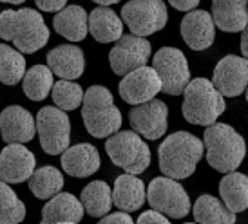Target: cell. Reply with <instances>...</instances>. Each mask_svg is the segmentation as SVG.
Listing matches in <instances>:
<instances>
[{
    "label": "cell",
    "mask_w": 248,
    "mask_h": 224,
    "mask_svg": "<svg viewBox=\"0 0 248 224\" xmlns=\"http://www.w3.org/2000/svg\"><path fill=\"white\" fill-rule=\"evenodd\" d=\"M0 134L6 143H29L36 134V118L20 105H9L0 114Z\"/></svg>",
    "instance_id": "e0dca14e"
},
{
    "label": "cell",
    "mask_w": 248,
    "mask_h": 224,
    "mask_svg": "<svg viewBox=\"0 0 248 224\" xmlns=\"http://www.w3.org/2000/svg\"><path fill=\"white\" fill-rule=\"evenodd\" d=\"M152 65L161 80V92L170 96L183 94L190 82V69L186 56L176 47H161L154 55Z\"/></svg>",
    "instance_id": "30bf717a"
},
{
    "label": "cell",
    "mask_w": 248,
    "mask_h": 224,
    "mask_svg": "<svg viewBox=\"0 0 248 224\" xmlns=\"http://www.w3.org/2000/svg\"><path fill=\"white\" fill-rule=\"evenodd\" d=\"M214 24L225 33H239L248 26V0H212Z\"/></svg>",
    "instance_id": "44dd1931"
},
{
    "label": "cell",
    "mask_w": 248,
    "mask_h": 224,
    "mask_svg": "<svg viewBox=\"0 0 248 224\" xmlns=\"http://www.w3.org/2000/svg\"><path fill=\"white\" fill-rule=\"evenodd\" d=\"M26 75V58L16 47L0 44V82L4 85H16Z\"/></svg>",
    "instance_id": "f546056e"
},
{
    "label": "cell",
    "mask_w": 248,
    "mask_h": 224,
    "mask_svg": "<svg viewBox=\"0 0 248 224\" xmlns=\"http://www.w3.org/2000/svg\"><path fill=\"white\" fill-rule=\"evenodd\" d=\"M194 221L203 224H234L235 213L214 195H201L192 206Z\"/></svg>",
    "instance_id": "484cf974"
},
{
    "label": "cell",
    "mask_w": 248,
    "mask_h": 224,
    "mask_svg": "<svg viewBox=\"0 0 248 224\" xmlns=\"http://www.w3.org/2000/svg\"><path fill=\"white\" fill-rule=\"evenodd\" d=\"M169 4L178 11H192L200 6V0H169Z\"/></svg>",
    "instance_id": "d590c367"
},
{
    "label": "cell",
    "mask_w": 248,
    "mask_h": 224,
    "mask_svg": "<svg viewBox=\"0 0 248 224\" xmlns=\"http://www.w3.org/2000/svg\"><path fill=\"white\" fill-rule=\"evenodd\" d=\"M207 161L216 172L228 174L239 168L247 156L245 137L227 123H212L203 132Z\"/></svg>",
    "instance_id": "3957f363"
},
{
    "label": "cell",
    "mask_w": 248,
    "mask_h": 224,
    "mask_svg": "<svg viewBox=\"0 0 248 224\" xmlns=\"http://www.w3.org/2000/svg\"><path fill=\"white\" fill-rule=\"evenodd\" d=\"M245 94H247V102H248V87H247V90H245Z\"/></svg>",
    "instance_id": "ab89813d"
},
{
    "label": "cell",
    "mask_w": 248,
    "mask_h": 224,
    "mask_svg": "<svg viewBox=\"0 0 248 224\" xmlns=\"http://www.w3.org/2000/svg\"><path fill=\"white\" fill-rule=\"evenodd\" d=\"M89 33L100 44L116 42L124 34V20L109 6L94 7L89 15Z\"/></svg>",
    "instance_id": "cb8c5ba5"
},
{
    "label": "cell",
    "mask_w": 248,
    "mask_h": 224,
    "mask_svg": "<svg viewBox=\"0 0 248 224\" xmlns=\"http://www.w3.org/2000/svg\"><path fill=\"white\" fill-rule=\"evenodd\" d=\"M227 109L225 96L221 94L214 83L207 78L190 80L183 90V105L181 112L188 123L208 127L217 121Z\"/></svg>",
    "instance_id": "5b68a950"
},
{
    "label": "cell",
    "mask_w": 248,
    "mask_h": 224,
    "mask_svg": "<svg viewBox=\"0 0 248 224\" xmlns=\"http://www.w3.org/2000/svg\"><path fill=\"white\" fill-rule=\"evenodd\" d=\"M38 9L47 11V13H58L60 9L67 6V0H35Z\"/></svg>",
    "instance_id": "e575fe53"
},
{
    "label": "cell",
    "mask_w": 248,
    "mask_h": 224,
    "mask_svg": "<svg viewBox=\"0 0 248 224\" xmlns=\"http://www.w3.org/2000/svg\"><path fill=\"white\" fill-rule=\"evenodd\" d=\"M100 224H132L134 221L131 219L129 215V211H124L120 210L116 213H105L102 221H98Z\"/></svg>",
    "instance_id": "836d02e7"
},
{
    "label": "cell",
    "mask_w": 248,
    "mask_h": 224,
    "mask_svg": "<svg viewBox=\"0 0 248 224\" xmlns=\"http://www.w3.org/2000/svg\"><path fill=\"white\" fill-rule=\"evenodd\" d=\"M63 188L62 172L55 166H42L29 177V190L38 199H51Z\"/></svg>",
    "instance_id": "f1b7e54d"
},
{
    "label": "cell",
    "mask_w": 248,
    "mask_h": 224,
    "mask_svg": "<svg viewBox=\"0 0 248 224\" xmlns=\"http://www.w3.org/2000/svg\"><path fill=\"white\" fill-rule=\"evenodd\" d=\"M151 42L138 34H122L109 53L110 69L120 76H125L134 69L147 65L151 60Z\"/></svg>",
    "instance_id": "8fae6325"
},
{
    "label": "cell",
    "mask_w": 248,
    "mask_h": 224,
    "mask_svg": "<svg viewBox=\"0 0 248 224\" xmlns=\"http://www.w3.org/2000/svg\"><path fill=\"white\" fill-rule=\"evenodd\" d=\"M47 67L62 80H76L85 71V56L78 45H58L47 53Z\"/></svg>",
    "instance_id": "ffe728a7"
},
{
    "label": "cell",
    "mask_w": 248,
    "mask_h": 224,
    "mask_svg": "<svg viewBox=\"0 0 248 224\" xmlns=\"http://www.w3.org/2000/svg\"><path fill=\"white\" fill-rule=\"evenodd\" d=\"M122 20L132 34L149 36L165 28L169 15L163 0H131L122 7Z\"/></svg>",
    "instance_id": "9c48e42d"
},
{
    "label": "cell",
    "mask_w": 248,
    "mask_h": 224,
    "mask_svg": "<svg viewBox=\"0 0 248 224\" xmlns=\"http://www.w3.org/2000/svg\"><path fill=\"white\" fill-rule=\"evenodd\" d=\"M82 119L93 137L104 139L122 129V112L114 105L110 90L104 85H91L82 103Z\"/></svg>",
    "instance_id": "277c9868"
},
{
    "label": "cell",
    "mask_w": 248,
    "mask_h": 224,
    "mask_svg": "<svg viewBox=\"0 0 248 224\" xmlns=\"http://www.w3.org/2000/svg\"><path fill=\"white\" fill-rule=\"evenodd\" d=\"M53 71L47 65H33L24 75L22 90L31 102H44L53 90Z\"/></svg>",
    "instance_id": "83f0119b"
},
{
    "label": "cell",
    "mask_w": 248,
    "mask_h": 224,
    "mask_svg": "<svg viewBox=\"0 0 248 224\" xmlns=\"http://www.w3.org/2000/svg\"><path fill=\"white\" fill-rule=\"evenodd\" d=\"M80 201H82L85 211L94 219H102L105 213H109L110 206L114 204L112 192L105 181H93L87 184L82 190Z\"/></svg>",
    "instance_id": "4316f807"
},
{
    "label": "cell",
    "mask_w": 248,
    "mask_h": 224,
    "mask_svg": "<svg viewBox=\"0 0 248 224\" xmlns=\"http://www.w3.org/2000/svg\"><path fill=\"white\" fill-rule=\"evenodd\" d=\"M212 83L227 98L241 96L248 87V60L235 55L221 58L214 69Z\"/></svg>",
    "instance_id": "4fadbf2b"
},
{
    "label": "cell",
    "mask_w": 248,
    "mask_h": 224,
    "mask_svg": "<svg viewBox=\"0 0 248 224\" xmlns=\"http://www.w3.org/2000/svg\"><path fill=\"white\" fill-rule=\"evenodd\" d=\"M0 2H6V4H24L26 0H0Z\"/></svg>",
    "instance_id": "f35d334b"
},
{
    "label": "cell",
    "mask_w": 248,
    "mask_h": 224,
    "mask_svg": "<svg viewBox=\"0 0 248 224\" xmlns=\"http://www.w3.org/2000/svg\"><path fill=\"white\" fill-rule=\"evenodd\" d=\"M53 28L71 42H82L89 33V15L82 6H65L53 18Z\"/></svg>",
    "instance_id": "603a6c76"
},
{
    "label": "cell",
    "mask_w": 248,
    "mask_h": 224,
    "mask_svg": "<svg viewBox=\"0 0 248 224\" xmlns=\"http://www.w3.org/2000/svg\"><path fill=\"white\" fill-rule=\"evenodd\" d=\"M26 219V206L9 183L0 181V224H16Z\"/></svg>",
    "instance_id": "4dcf8cb0"
},
{
    "label": "cell",
    "mask_w": 248,
    "mask_h": 224,
    "mask_svg": "<svg viewBox=\"0 0 248 224\" xmlns=\"http://www.w3.org/2000/svg\"><path fill=\"white\" fill-rule=\"evenodd\" d=\"M147 199L143 181L136 177V174H124L116 177L114 181V190H112V203L124 211H136L143 206Z\"/></svg>",
    "instance_id": "7402d4cb"
},
{
    "label": "cell",
    "mask_w": 248,
    "mask_h": 224,
    "mask_svg": "<svg viewBox=\"0 0 248 224\" xmlns=\"http://www.w3.org/2000/svg\"><path fill=\"white\" fill-rule=\"evenodd\" d=\"M36 166L33 152L24 147V143H7L0 152V181L9 184H20L29 181Z\"/></svg>",
    "instance_id": "9a60e30c"
},
{
    "label": "cell",
    "mask_w": 248,
    "mask_h": 224,
    "mask_svg": "<svg viewBox=\"0 0 248 224\" xmlns=\"http://www.w3.org/2000/svg\"><path fill=\"white\" fill-rule=\"evenodd\" d=\"M136 223L138 224H167V223H170V221H169V217H167L165 213H161V211L152 208V210L143 211Z\"/></svg>",
    "instance_id": "d6a6232c"
},
{
    "label": "cell",
    "mask_w": 248,
    "mask_h": 224,
    "mask_svg": "<svg viewBox=\"0 0 248 224\" xmlns=\"http://www.w3.org/2000/svg\"><path fill=\"white\" fill-rule=\"evenodd\" d=\"M110 161L129 174H143L151 164V150L134 130H118L105 141Z\"/></svg>",
    "instance_id": "8992f818"
},
{
    "label": "cell",
    "mask_w": 248,
    "mask_h": 224,
    "mask_svg": "<svg viewBox=\"0 0 248 224\" xmlns=\"http://www.w3.org/2000/svg\"><path fill=\"white\" fill-rule=\"evenodd\" d=\"M0 38L11 42L24 55H33L49 42V28L35 9H6L0 13Z\"/></svg>",
    "instance_id": "6da1fadb"
},
{
    "label": "cell",
    "mask_w": 248,
    "mask_h": 224,
    "mask_svg": "<svg viewBox=\"0 0 248 224\" xmlns=\"http://www.w3.org/2000/svg\"><path fill=\"white\" fill-rule=\"evenodd\" d=\"M219 195L228 210L234 213L248 210V176L228 172L219 181Z\"/></svg>",
    "instance_id": "d4e9b609"
},
{
    "label": "cell",
    "mask_w": 248,
    "mask_h": 224,
    "mask_svg": "<svg viewBox=\"0 0 248 224\" xmlns=\"http://www.w3.org/2000/svg\"><path fill=\"white\" fill-rule=\"evenodd\" d=\"M129 121L134 132L145 139H159L167 132L169 123V107L165 102L152 98L149 102L140 103L129 112Z\"/></svg>",
    "instance_id": "7c38bea8"
},
{
    "label": "cell",
    "mask_w": 248,
    "mask_h": 224,
    "mask_svg": "<svg viewBox=\"0 0 248 224\" xmlns=\"http://www.w3.org/2000/svg\"><path fill=\"white\" fill-rule=\"evenodd\" d=\"M241 44H239V47H241V53L243 56L248 60V26L241 31Z\"/></svg>",
    "instance_id": "8d00e7d4"
},
{
    "label": "cell",
    "mask_w": 248,
    "mask_h": 224,
    "mask_svg": "<svg viewBox=\"0 0 248 224\" xmlns=\"http://www.w3.org/2000/svg\"><path fill=\"white\" fill-rule=\"evenodd\" d=\"M205 145L198 136L190 132L179 130L174 132L161 143L158 150L159 170L161 174L172 179H186L196 172V166L201 161Z\"/></svg>",
    "instance_id": "7a4b0ae2"
},
{
    "label": "cell",
    "mask_w": 248,
    "mask_h": 224,
    "mask_svg": "<svg viewBox=\"0 0 248 224\" xmlns=\"http://www.w3.org/2000/svg\"><path fill=\"white\" fill-rule=\"evenodd\" d=\"M60 163L67 176L83 179V177H91L96 174L100 170L102 159H100L96 147H93L91 143H80V145L67 147L63 150Z\"/></svg>",
    "instance_id": "ac0fdd59"
},
{
    "label": "cell",
    "mask_w": 248,
    "mask_h": 224,
    "mask_svg": "<svg viewBox=\"0 0 248 224\" xmlns=\"http://www.w3.org/2000/svg\"><path fill=\"white\" fill-rule=\"evenodd\" d=\"M85 208L80 199L73 194L60 192L49 199V203L42 208V221L44 224H76L83 219Z\"/></svg>",
    "instance_id": "d6986e66"
},
{
    "label": "cell",
    "mask_w": 248,
    "mask_h": 224,
    "mask_svg": "<svg viewBox=\"0 0 248 224\" xmlns=\"http://www.w3.org/2000/svg\"><path fill=\"white\" fill-rule=\"evenodd\" d=\"M120 96L129 105H140L156 98L158 92H161V80L154 67H138L127 73L124 80L120 82Z\"/></svg>",
    "instance_id": "5bb4252c"
},
{
    "label": "cell",
    "mask_w": 248,
    "mask_h": 224,
    "mask_svg": "<svg viewBox=\"0 0 248 224\" xmlns=\"http://www.w3.org/2000/svg\"><path fill=\"white\" fill-rule=\"evenodd\" d=\"M51 94H53V102L58 109L71 112V110H76L83 103L85 90H82V87L73 80H60L58 83L53 85Z\"/></svg>",
    "instance_id": "1f68e13d"
},
{
    "label": "cell",
    "mask_w": 248,
    "mask_h": 224,
    "mask_svg": "<svg viewBox=\"0 0 248 224\" xmlns=\"http://www.w3.org/2000/svg\"><path fill=\"white\" fill-rule=\"evenodd\" d=\"M181 38L194 51H205L216 40V24L212 15L203 9H192L185 15L179 26Z\"/></svg>",
    "instance_id": "2e32d148"
},
{
    "label": "cell",
    "mask_w": 248,
    "mask_h": 224,
    "mask_svg": "<svg viewBox=\"0 0 248 224\" xmlns=\"http://www.w3.org/2000/svg\"><path fill=\"white\" fill-rule=\"evenodd\" d=\"M94 4H100V6H112V4H118L120 0H93Z\"/></svg>",
    "instance_id": "74e56055"
},
{
    "label": "cell",
    "mask_w": 248,
    "mask_h": 224,
    "mask_svg": "<svg viewBox=\"0 0 248 224\" xmlns=\"http://www.w3.org/2000/svg\"><path fill=\"white\" fill-rule=\"evenodd\" d=\"M147 201L154 210L167 217L183 219L190 213V197L186 190L172 177H154L147 188Z\"/></svg>",
    "instance_id": "52a82bcc"
},
{
    "label": "cell",
    "mask_w": 248,
    "mask_h": 224,
    "mask_svg": "<svg viewBox=\"0 0 248 224\" xmlns=\"http://www.w3.org/2000/svg\"><path fill=\"white\" fill-rule=\"evenodd\" d=\"M36 130L44 152L60 156L71 143V121L67 112L58 107H44L36 114Z\"/></svg>",
    "instance_id": "ba28073f"
}]
</instances>
